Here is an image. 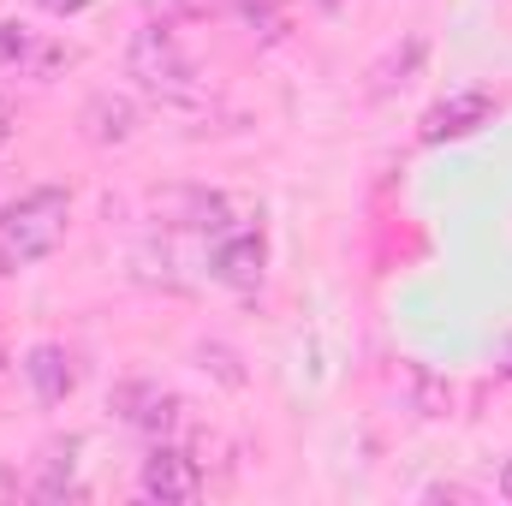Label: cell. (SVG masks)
<instances>
[{
    "label": "cell",
    "mask_w": 512,
    "mask_h": 506,
    "mask_svg": "<svg viewBox=\"0 0 512 506\" xmlns=\"http://www.w3.org/2000/svg\"><path fill=\"white\" fill-rule=\"evenodd\" d=\"M66 227H72V197L60 185H36L18 203H6L0 209V274H18V268L54 256Z\"/></svg>",
    "instance_id": "obj_1"
},
{
    "label": "cell",
    "mask_w": 512,
    "mask_h": 506,
    "mask_svg": "<svg viewBox=\"0 0 512 506\" xmlns=\"http://www.w3.org/2000/svg\"><path fill=\"white\" fill-rule=\"evenodd\" d=\"M126 78L149 96V102H167V108H191V102H203V78H197L191 54L179 48L173 24H143V30H131Z\"/></svg>",
    "instance_id": "obj_2"
},
{
    "label": "cell",
    "mask_w": 512,
    "mask_h": 506,
    "mask_svg": "<svg viewBox=\"0 0 512 506\" xmlns=\"http://www.w3.org/2000/svg\"><path fill=\"white\" fill-rule=\"evenodd\" d=\"M108 405H114V417H120L126 429L149 435V441H173V435H179V423H185V399H179L173 387L149 381V376L120 381Z\"/></svg>",
    "instance_id": "obj_3"
},
{
    "label": "cell",
    "mask_w": 512,
    "mask_h": 506,
    "mask_svg": "<svg viewBox=\"0 0 512 506\" xmlns=\"http://www.w3.org/2000/svg\"><path fill=\"white\" fill-rule=\"evenodd\" d=\"M149 215L161 227H173V233H203V239H215V233L233 227V203L221 191H203V185H167V191H155Z\"/></svg>",
    "instance_id": "obj_4"
},
{
    "label": "cell",
    "mask_w": 512,
    "mask_h": 506,
    "mask_svg": "<svg viewBox=\"0 0 512 506\" xmlns=\"http://www.w3.org/2000/svg\"><path fill=\"white\" fill-rule=\"evenodd\" d=\"M137 495H149V501H161V506H185L203 495V471H197V459L179 441H155L149 459H143V471H137Z\"/></svg>",
    "instance_id": "obj_5"
},
{
    "label": "cell",
    "mask_w": 512,
    "mask_h": 506,
    "mask_svg": "<svg viewBox=\"0 0 512 506\" xmlns=\"http://www.w3.org/2000/svg\"><path fill=\"white\" fill-rule=\"evenodd\" d=\"M262 268H268V239H262V227H227V233H215V245H209V274H215L221 286L256 292V286H262Z\"/></svg>",
    "instance_id": "obj_6"
},
{
    "label": "cell",
    "mask_w": 512,
    "mask_h": 506,
    "mask_svg": "<svg viewBox=\"0 0 512 506\" xmlns=\"http://www.w3.org/2000/svg\"><path fill=\"white\" fill-rule=\"evenodd\" d=\"M495 96L489 90H453V96H441L429 114H423V126L417 137L435 149V143H459V137H477L483 126H495Z\"/></svg>",
    "instance_id": "obj_7"
},
{
    "label": "cell",
    "mask_w": 512,
    "mask_h": 506,
    "mask_svg": "<svg viewBox=\"0 0 512 506\" xmlns=\"http://www.w3.org/2000/svg\"><path fill=\"white\" fill-rule=\"evenodd\" d=\"M137 126H143L137 102H131V96H114V90H96V96L84 102V114H78L84 143H96V149H126L131 137H137Z\"/></svg>",
    "instance_id": "obj_8"
},
{
    "label": "cell",
    "mask_w": 512,
    "mask_h": 506,
    "mask_svg": "<svg viewBox=\"0 0 512 506\" xmlns=\"http://www.w3.org/2000/svg\"><path fill=\"white\" fill-rule=\"evenodd\" d=\"M24 381H30L36 405H66L72 387H78V364H72V352L60 340H36L24 352Z\"/></svg>",
    "instance_id": "obj_9"
},
{
    "label": "cell",
    "mask_w": 512,
    "mask_h": 506,
    "mask_svg": "<svg viewBox=\"0 0 512 506\" xmlns=\"http://www.w3.org/2000/svg\"><path fill=\"white\" fill-rule=\"evenodd\" d=\"M423 60H429V42H423V36H405V42H393L382 60L370 66V84H364V96H370V102H387L393 90H405V84L423 72Z\"/></svg>",
    "instance_id": "obj_10"
},
{
    "label": "cell",
    "mask_w": 512,
    "mask_h": 506,
    "mask_svg": "<svg viewBox=\"0 0 512 506\" xmlns=\"http://www.w3.org/2000/svg\"><path fill=\"white\" fill-rule=\"evenodd\" d=\"M78 441H54L48 453H42V471L30 477V495L36 501H60V495H72L78 489Z\"/></svg>",
    "instance_id": "obj_11"
},
{
    "label": "cell",
    "mask_w": 512,
    "mask_h": 506,
    "mask_svg": "<svg viewBox=\"0 0 512 506\" xmlns=\"http://www.w3.org/2000/svg\"><path fill=\"white\" fill-rule=\"evenodd\" d=\"M239 12L251 18V30H262V42H280L286 36V6L280 0H239Z\"/></svg>",
    "instance_id": "obj_12"
},
{
    "label": "cell",
    "mask_w": 512,
    "mask_h": 506,
    "mask_svg": "<svg viewBox=\"0 0 512 506\" xmlns=\"http://www.w3.org/2000/svg\"><path fill=\"white\" fill-rule=\"evenodd\" d=\"M30 48H36V42H30V30H24V24H0V66H24V60H30Z\"/></svg>",
    "instance_id": "obj_13"
},
{
    "label": "cell",
    "mask_w": 512,
    "mask_h": 506,
    "mask_svg": "<svg viewBox=\"0 0 512 506\" xmlns=\"http://www.w3.org/2000/svg\"><path fill=\"white\" fill-rule=\"evenodd\" d=\"M179 18H221V12H239V0H167Z\"/></svg>",
    "instance_id": "obj_14"
},
{
    "label": "cell",
    "mask_w": 512,
    "mask_h": 506,
    "mask_svg": "<svg viewBox=\"0 0 512 506\" xmlns=\"http://www.w3.org/2000/svg\"><path fill=\"white\" fill-rule=\"evenodd\" d=\"M429 501H477L471 489H459V483H435V489H423Z\"/></svg>",
    "instance_id": "obj_15"
},
{
    "label": "cell",
    "mask_w": 512,
    "mask_h": 506,
    "mask_svg": "<svg viewBox=\"0 0 512 506\" xmlns=\"http://www.w3.org/2000/svg\"><path fill=\"white\" fill-rule=\"evenodd\" d=\"M12 126H18V114H12V102H6V96H0V149H6V143H12Z\"/></svg>",
    "instance_id": "obj_16"
},
{
    "label": "cell",
    "mask_w": 512,
    "mask_h": 506,
    "mask_svg": "<svg viewBox=\"0 0 512 506\" xmlns=\"http://www.w3.org/2000/svg\"><path fill=\"white\" fill-rule=\"evenodd\" d=\"M42 6H48V12H54V18H72V12H84V6H90V0H42Z\"/></svg>",
    "instance_id": "obj_17"
},
{
    "label": "cell",
    "mask_w": 512,
    "mask_h": 506,
    "mask_svg": "<svg viewBox=\"0 0 512 506\" xmlns=\"http://www.w3.org/2000/svg\"><path fill=\"white\" fill-rule=\"evenodd\" d=\"M501 501H512V459L501 465Z\"/></svg>",
    "instance_id": "obj_18"
},
{
    "label": "cell",
    "mask_w": 512,
    "mask_h": 506,
    "mask_svg": "<svg viewBox=\"0 0 512 506\" xmlns=\"http://www.w3.org/2000/svg\"><path fill=\"white\" fill-rule=\"evenodd\" d=\"M501 376H512V340H507V352H501Z\"/></svg>",
    "instance_id": "obj_19"
},
{
    "label": "cell",
    "mask_w": 512,
    "mask_h": 506,
    "mask_svg": "<svg viewBox=\"0 0 512 506\" xmlns=\"http://www.w3.org/2000/svg\"><path fill=\"white\" fill-rule=\"evenodd\" d=\"M0 376H6V352H0Z\"/></svg>",
    "instance_id": "obj_20"
}]
</instances>
